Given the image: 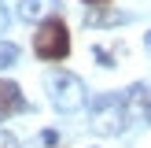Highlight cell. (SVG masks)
<instances>
[{
  "instance_id": "ba28073f",
  "label": "cell",
  "mask_w": 151,
  "mask_h": 148,
  "mask_svg": "<svg viewBox=\"0 0 151 148\" xmlns=\"http://www.w3.org/2000/svg\"><path fill=\"white\" fill-rule=\"evenodd\" d=\"M11 63H19V44L4 41V44H0V70H7Z\"/></svg>"
},
{
  "instance_id": "7a4b0ae2",
  "label": "cell",
  "mask_w": 151,
  "mask_h": 148,
  "mask_svg": "<svg viewBox=\"0 0 151 148\" xmlns=\"http://www.w3.org/2000/svg\"><path fill=\"white\" fill-rule=\"evenodd\" d=\"M48 100H52V107H55V111L74 115V111H81V107H85V100H88L85 81H81L78 74H70V70L52 74V78H48Z\"/></svg>"
},
{
  "instance_id": "3957f363",
  "label": "cell",
  "mask_w": 151,
  "mask_h": 148,
  "mask_svg": "<svg viewBox=\"0 0 151 148\" xmlns=\"http://www.w3.org/2000/svg\"><path fill=\"white\" fill-rule=\"evenodd\" d=\"M125 107L118 96H100V100L92 104V130L100 133V137H118V133L125 130Z\"/></svg>"
},
{
  "instance_id": "52a82bcc",
  "label": "cell",
  "mask_w": 151,
  "mask_h": 148,
  "mask_svg": "<svg viewBox=\"0 0 151 148\" xmlns=\"http://www.w3.org/2000/svg\"><path fill=\"white\" fill-rule=\"evenodd\" d=\"M122 19H125V15L122 11H111V4L107 7H92V11L85 15L88 26H114V22H122Z\"/></svg>"
},
{
  "instance_id": "7c38bea8",
  "label": "cell",
  "mask_w": 151,
  "mask_h": 148,
  "mask_svg": "<svg viewBox=\"0 0 151 148\" xmlns=\"http://www.w3.org/2000/svg\"><path fill=\"white\" fill-rule=\"evenodd\" d=\"M81 4H88V7H107L111 0H81Z\"/></svg>"
},
{
  "instance_id": "6da1fadb",
  "label": "cell",
  "mask_w": 151,
  "mask_h": 148,
  "mask_svg": "<svg viewBox=\"0 0 151 148\" xmlns=\"http://www.w3.org/2000/svg\"><path fill=\"white\" fill-rule=\"evenodd\" d=\"M33 52L44 63H59V59L70 56V30H66V22L59 19V15H48L44 22H37Z\"/></svg>"
},
{
  "instance_id": "9a60e30c",
  "label": "cell",
  "mask_w": 151,
  "mask_h": 148,
  "mask_svg": "<svg viewBox=\"0 0 151 148\" xmlns=\"http://www.w3.org/2000/svg\"><path fill=\"white\" fill-rule=\"evenodd\" d=\"M144 44H147V48H151V30H147V37H144Z\"/></svg>"
},
{
  "instance_id": "277c9868",
  "label": "cell",
  "mask_w": 151,
  "mask_h": 148,
  "mask_svg": "<svg viewBox=\"0 0 151 148\" xmlns=\"http://www.w3.org/2000/svg\"><path fill=\"white\" fill-rule=\"evenodd\" d=\"M26 96H22V89L15 85V81H0V118L7 115H19V111H26Z\"/></svg>"
},
{
  "instance_id": "4fadbf2b",
  "label": "cell",
  "mask_w": 151,
  "mask_h": 148,
  "mask_svg": "<svg viewBox=\"0 0 151 148\" xmlns=\"http://www.w3.org/2000/svg\"><path fill=\"white\" fill-rule=\"evenodd\" d=\"M144 118H147V122H151V93H147V111H144Z\"/></svg>"
},
{
  "instance_id": "5bb4252c",
  "label": "cell",
  "mask_w": 151,
  "mask_h": 148,
  "mask_svg": "<svg viewBox=\"0 0 151 148\" xmlns=\"http://www.w3.org/2000/svg\"><path fill=\"white\" fill-rule=\"evenodd\" d=\"M4 22H7V15H4V7H0V30H4Z\"/></svg>"
},
{
  "instance_id": "5b68a950",
  "label": "cell",
  "mask_w": 151,
  "mask_h": 148,
  "mask_svg": "<svg viewBox=\"0 0 151 148\" xmlns=\"http://www.w3.org/2000/svg\"><path fill=\"white\" fill-rule=\"evenodd\" d=\"M147 93L151 89L147 85H133V89H125V96H122V107H125V118H144V111H147Z\"/></svg>"
},
{
  "instance_id": "30bf717a",
  "label": "cell",
  "mask_w": 151,
  "mask_h": 148,
  "mask_svg": "<svg viewBox=\"0 0 151 148\" xmlns=\"http://www.w3.org/2000/svg\"><path fill=\"white\" fill-rule=\"evenodd\" d=\"M0 148H19V137H15V133H7L4 126H0Z\"/></svg>"
},
{
  "instance_id": "8992f818",
  "label": "cell",
  "mask_w": 151,
  "mask_h": 148,
  "mask_svg": "<svg viewBox=\"0 0 151 148\" xmlns=\"http://www.w3.org/2000/svg\"><path fill=\"white\" fill-rule=\"evenodd\" d=\"M55 4H59V0H22V4H19V19L22 22H44Z\"/></svg>"
},
{
  "instance_id": "9c48e42d",
  "label": "cell",
  "mask_w": 151,
  "mask_h": 148,
  "mask_svg": "<svg viewBox=\"0 0 151 148\" xmlns=\"http://www.w3.org/2000/svg\"><path fill=\"white\" fill-rule=\"evenodd\" d=\"M118 52H122V44H118L114 52H111V48H103V44H96V48H92V56L100 59V67H118V63H114V56H118Z\"/></svg>"
},
{
  "instance_id": "8fae6325",
  "label": "cell",
  "mask_w": 151,
  "mask_h": 148,
  "mask_svg": "<svg viewBox=\"0 0 151 148\" xmlns=\"http://www.w3.org/2000/svg\"><path fill=\"white\" fill-rule=\"evenodd\" d=\"M41 141H44V144H55L59 133H55V130H44V133H41Z\"/></svg>"
}]
</instances>
